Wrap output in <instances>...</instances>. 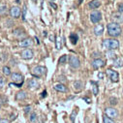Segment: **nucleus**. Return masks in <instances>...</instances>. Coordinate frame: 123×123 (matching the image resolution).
<instances>
[{
	"mask_svg": "<svg viewBox=\"0 0 123 123\" xmlns=\"http://www.w3.org/2000/svg\"><path fill=\"white\" fill-rule=\"evenodd\" d=\"M122 32V29L117 22H111L108 24V34L111 37H118Z\"/></svg>",
	"mask_w": 123,
	"mask_h": 123,
	"instance_id": "f257e3e1",
	"label": "nucleus"
},
{
	"mask_svg": "<svg viewBox=\"0 0 123 123\" xmlns=\"http://www.w3.org/2000/svg\"><path fill=\"white\" fill-rule=\"evenodd\" d=\"M102 46H103V48L106 49L113 50V49H118L119 43H118L117 40H114V39H106V40L103 41Z\"/></svg>",
	"mask_w": 123,
	"mask_h": 123,
	"instance_id": "f03ea898",
	"label": "nucleus"
},
{
	"mask_svg": "<svg viewBox=\"0 0 123 123\" xmlns=\"http://www.w3.org/2000/svg\"><path fill=\"white\" fill-rule=\"evenodd\" d=\"M46 71H47V69L45 67H43V66H36V67H34L32 69L31 74L35 78H41L46 73Z\"/></svg>",
	"mask_w": 123,
	"mask_h": 123,
	"instance_id": "7ed1b4c3",
	"label": "nucleus"
},
{
	"mask_svg": "<svg viewBox=\"0 0 123 123\" xmlns=\"http://www.w3.org/2000/svg\"><path fill=\"white\" fill-rule=\"evenodd\" d=\"M69 64H70V66H71L72 68L77 69V68H79L80 65V59H79L77 56H75V55H70V57H69Z\"/></svg>",
	"mask_w": 123,
	"mask_h": 123,
	"instance_id": "20e7f679",
	"label": "nucleus"
},
{
	"mask_svg": "<svg viewBox=\"0 0 123 123\" xmlns=\"http://www.w3.org/2000/svg\"><path fill=\"white\" fill-rule=\"evenodd\" d=\"M90 19L93 23H98L102 19V14L99 11H93L90 15Z\"/></svg>",
	"mask_w": 123,
	"mask_h": 123,
	"instance_id": "39448f33",
	"label": "nucleus"
},
{
	"mask_svg": "<svg viewBox=\"0 0 123 123\" xmlns=\"http://www.w3.org/2000/svg\"><path fill=\"white\" fill-rule=\"evenodd\" d=\"M106 73H107L108 77L111 79V81H113V82L118 81V78H119V76H118V73H117L116 71H113V70H111V69H108Z\"/></svg>",
	"mask_w": 123,
	"mask_h": 123,
	"instance_id": "423d86ee",
	"label": "nucleus"
},
{
	"mask_svg": "<svg viewBox=\"0 0 123 123\" xmlns=\"http://www.w3.org/2000/svg\"><path fill=\"white\" fill-rule=\"evenodd\" d=\"M20 14H21V10H20V8L18 7V6H14V7H12V8L10 9V16H11L12 18H19Z\"/></svg>",
	"mask_w": 123,
	"mask_h": 123,
	"instance_id": "0eeeda50",
	"label": "nucleus"
},
{
	"mask_svg": "<svg viewBox=\"0 0 123 123\" xmlns=\"http://www.w3.org/2000/svg\"><path fill=\"white\" fill-rule=\"evenodd\" d=\"M20 55H21V58L27 60V59H31V58L33 57L34 53H33L32 49H23V50L21 51V54H20Z\"/></svg>",
	"mask_w": 123,
	"mask_h": 123,
	"instance_id": "6e6552de",
	"label": "nucleus"
},
{
	"mask_svg": "<svg viewBox=\"0 0 123 123\" xmlns=\"http://www.w3.org/2000/svg\"><path fill=\"white\" fill-rule=\"evenodd\" d=\"M11 79L15 83H23V77L19 73L11 74Z\"/></svg>",
	"mask_w": 123,
	"mask_h": 123,
	"instance_id": "1a4fd4ad",
	"label": "nucleus"
},
{
	"mask_svg": "<svg viewBox=\"0 0 123 123\" xmlns=\"http://www.w3.org/2000/svg\"><path fill=\"white\" fill-rule=\"evenodd\" d=\"M105 113H106L107 116H109V117H111V118H115V117H117V115H118L117 111H116L115 109H113V108H107V109L105 110Z\"/></svg>",
	"mask_w": 123,
	"mask_h": 123,
	"instance_id": "9d476101",
	"label": "nucleus"
},
{
	"mask_svg": "<svg viewBox=\"0 0 123 123\" xmlns=\"http://www.w3.org/2000/svg\"><path fill=\"white\" fill-rule=\"evenodd\" d=\"M105 65V61L103 59H100V58H97V59H94L92 61V67L94 69H99L101 67H103Z\"/></svg>",
	"mask_w": 123,
	"mask_h": 123,
	"instance_id": "9b49d317",
	"label": "nucleus"
},
{
	"mask_svg": "<svg viewBox=\"0 0 123 123\" xmlns=\"http://www.w3.org/2000/svg\"><path fill=\"white\" fill-rule=\"evenodd\" d=\"M32 44H33V41L30 39V38L23 39V40H21V41L18 43L19 47H21V48H27V47H29V46H31Z\"/></svg>",
	"mask_w": 123,
	"mask_h": 123,
	"instance_id": "f8f14e48",
	"label": "nucleus"
},
{
	"mask_svg": "<svg viewBox=\"0 0 123 123\" xmlns=\"http://www.w3.org/2000/svg\"><path fill=\"white\" fill-rule=\"evenodd\" d=\"M104 32V26L102 24H97L94 28V33L96 36H101Z\"/></svg>",
	"mask_w": 123,
	"mask_h": 123,
	"instance_id": "ddd939ff",
	"label": "nucleus"
},
{
	"mask_svg": "<svg viewBox=\"0 0 123 123\" xmlns=\"http://www.w3.org/2000/svg\"><path fill=\"white\" fill-rule=\"evenodd\" d=\"M112 19L114 20V22L121 23V22H123V15L118 14V13H114L112 15Z\"/></svg>",
	"mask_w": 123,
	"mask_h": 123,
	"instance_id": "4468645a",
	"label": "nucleus"
},
{
	"mask_svg": "<svg viewBox=\"0 0 123 123\" xmlns=\"http://www.w3.org/2000/svg\"><path fill=\"white\" fill-rule=\"evenodd\" d=\"M100 5H101V3H100V1H98V0H93V1H90L88 3V7L90 9H97Z\"/></svg>",
	"mask_w": 123,
	"mask_h": 123,
	"instance_id": "2eb2a0df",
	"label": "nucleus"
},
{
	"mask_svg": "<svg viewBox=\"0 0 123 123\" xmlns=\"http://www.w3.org/2000/svg\"><path fill=\"white\" fill-rule=\"evenodd\" d=\"M54 89L59 92H67V87L62 83H58V84L54 85Z\"/></svg>",
	"mask_w": 123,
	"mask_h": 123,
	"instance_id": "dca6fc26",
	"label": "nucleus"
},
{
	"mask_svg": "<svg viewBox=\"0 0 123 123\" xmlns=\"http://www.w3.org/2000/svg\"><path fill=\"white\" fill-rule=\"evenodd\" d=\"M28 87H30V88H38L39 87V83H38V81L36 80L32 79V80H30L28 81Z\"/></svg>",
	"mask_w": 123,
	"mask_h": 123,
	"instance_id": "f3484780",
	"label": "nucleus"
},
{
	"mask_svg": "<svg viewBox=\"0 0 123 123\" xmlns=\"http://www.w3.org/2000/svg\"><path fill=\"white\" fill-rule=\"evenodd\" d=\"M26 97H27V94H26L25 91H18L17 93V96H16L17 100H24Z\"/></svg>",
	"mask_w": 123,
	"mask_h": 123,
	"instance_id": "a211bd4d",
	"label": "nucleus"
},
{
	"mask_svg": "<svg viewBox=\"0 0 123 123\" xmlns=\"http://www.w3.org/2000/svg\"><path fill=\"white\" fill-rule=\"evenodd\" d=\"M55 47L57 49H61V48H62V38L57 37L55 39Z\"/></svg>",
	"mask_w": 123,
	"mask_h": 123,
	"instance_id": "6ab92c4d",
	"label": "nucleus"
},
{
	"mask_svg": "<svg viewBox=\"0 0 123 123\" xmlns=\"http://www.w3.org/2000/svg\"><path fill=\"white\" fill-rule=\"evenodd\" d=\"M78 40H79V38H78V35L76 33H72L70 35V41L73 45H76L78 43Z\"/></svg>",
	"mask_w": 123,
	"mask_h": 123,
	"instance_id": "aec40b11",
	"label": "nucleus"
},
{
	"mask_svg": "<svg viewBox=\"0 0 123 123\" xmlns=\"http://www.w3.org/2000/svg\"><path fill=\"white\" fill-rule=\"evenodd\" d=\"M123 65V60L121 58H116L113 61V66L114 67H121Z\"/></svg>",
	"mask_w": 123,
	"mask_h": 123,
	"instance_id": "412c9836",
	"label": "nucleus"
},
{
	"mask_svg": "<svg viewBox=\"0 0 123 123\" xmlns=\"http://www.w3.org/2000/svg\"><path fill=\"white\" fill-rule=\"evenodd\" d=\"M91 83L93 84V87H92V91H93V94L96 96V95H98V93H99V89H98L97 83L94 82V81H91Z\"/></svg>",
	"mask_w": 123,
	"mask_h": 123,
	"instance_id": "4be33fe9",
	"label": "nucleus"
},
{
	"mask_svg": "<svg viewBox=\"0 0 123 123\" xmlns=\"http://www.w3.org/2000/svg\"><path fill=\"white\" fill-rule=\"evenodd\" d=\"M2 72H3V74L5 75V76H11V70H10V68L9 67H7V66H4L3 67V69H2Z\"/></svg>",
	"mask_w": 123,
	"mask_h": 123,
	"instance_id": "5701e85b",
	"label": "nucleus"
},
{
	"mask_svg": "<svg viewBox=\"0 0 123 123\" xmlns=\"http://www.w3.org/2000/svg\"><path fill=\"white\" fill-rule=\"evenodd\" d=\"M74 86H75V89L76 90H80L81 88H82V82L81 81H75V83H74Z\"/></svg>",
	"mask_w": 123,
	"mask_h": 123,
	"instance_id": "b1692460",
	"label": "nucleus"
},
{
	"mask_svg": "<svg viewBox=\"0 0 123 123\" xmlns=\"http://www.w3.org/2000/svg\"><path fill=\"white\" fill-rule=\"evenodd\" d=\"M66 61H67V55H66V54L62 55V56H61V57L58 59V62H59L60 64H65Z\"/></svg>",
	"mask_w": 123,
	"mask_h": 123,
	"instance_id": "393cba45",
	"label": "nucleus"
},
{
	"mask_svg": "<svg viewBox=\"0 0 123 123\" xmlns=\"http://www.w3.org/2000/svg\"><path fill=\"white\" fill-rule=\"evenodd\" d=\"M104 123H114V121L112 120V118H111V117L105 115V116H104Z\"/></svg>",
	"mask_w": 123,
	"mask_h": 123,
	"instance_id": "a878e982",
	"label": "nucleus"
},
{
	"mask_svg": "<svg viewBox=\"0 0 123 123\" xmlns=\"http://www.w3.org/2000/svg\"><path fill=\"white\" fill-rule=\"evenodd\" d=\"M26 12H27V8H26V5H23V8H22V20H25V16H26Z\"/></svg>",
	"mask_w": 123,
	"mask_h": 123,
	"instance_id": "bb28decb",
	"label": "nucleus"
},
{
	"mask_svg": "<svg viewBox=\"0 0 123 123\" xmlns=\"http://www.w3.org/2000/svg\"><path fill=\"white\" fill-rule=\"evenodd\" d=\"M7 11V7L5 5L0 6V15H4V13Z\"/></svg>",
	"mask_w": 123,
	"mask_h": 123,
	"instance_id": "cd10ccee",
	"label": "nucleus"
},
{
	"mask_svg": "<svg viewBox=\"0 0 123 123\" xmlns=\"http://www.w3.org/2000/svg\"><path fill=\"white\" fill-rule=\"evenodd\" d=\"M76 115H77V111H74L72 112V114H71V116H70V119H71V121H72V123H74V121H75V117H76Z\"/></svg>",
	"mask_w": 123,
	"mask_h": 123,
	"instance_id": "c85d7f7f",
	"label": "nucleus"
},
{
	"mask_svg": "<svg viewBox=\"0 0 123 123\" xmlns=\"http://www.w3.org/2000/svg\"><path fill=\"white\" fill-rule=\"evenodd\" d=\"M4 85H5V80L2 77H0V88H2Z\"/></svg>",
	"mask_w": 123,
	"mask_h": 123,
	"instance_id": "c756f323",
	"label": "nucleus"
},
{
	"mask_svg": "<svg viewBox=\"0 0 123 123\" xmlns=\"http://www.w3.org/2000/svg\"><path fill=\"white\" fill-rule=\"evenodd\" d=\"M116 102H117V99H116V98L111 97V98L110 99V103H111V105H115V104H116Z\"/></svg>",
	"mask_w": 123,
	"mask_h": 123,
	"instance_id": "7c9ffc66",
	"label": "nucleus"
},
{
	"mask_svg": "<svg viewBox=\"0 0 123 123\" xmlns=\"http://www.w3.org/2000/svg\"><path fill=\"white\" fill-rule=\"evenodd\" d=\"M35 120H36V113H32L31 115H30V121L34 122Z\"/></svg>",
	"mask_w": 123,
	"mask_h": 123,
	"instance_id": "2f4dec72",
	"label": "nucleus"
},
{
	"mask_svg": "<svg viewBox=\"0 0 123 123\" xmlns=\"http://www.w3.org/2000/svg\"><path fill=\"white\" fill-rule=\"evenodd\" d=\"M118 12L119 13H123V3H120V4H118Z\"/></svg>",
	"mask_w": 123,
	"mask_h": 123,
	"instance_id": "473e14b6",
	"label": "nucleus"
},
{
	"mask_svg": "<svg viewBox=\"0 0 123 123\" xmlns=\"http://www.w3.org/2000/svg\"><path fill=\"white\" fill-rule=\"evenodd\" d=\"M30 111H31V107H25V108H24V112H25V113L29 112Z\"/></svg>",
	"mask_w": 123,
	"mask_h": 123,
	"instance_id": "72a5a7b5",
	"label": "nucleus"
},
{
	"mask_svg": "<svg viewBox=\"0 0 123 123\" xmlns=\"http://www.w3.org/2000/svg\"><path fill=\"white\" fill-rule=\"evenodd\" d=\"M0 123H9V120H7V119H0Z\"/></svg>",
	"mask_w": 123,
	"mask_h": 123,
	"instance_id": "f704fd0d",
	"label": "nucleus"
},
{
	"mask_svg": "<svg viewBox=\"0 0 123 123\" xmlns=\"http://www.w3.org/2000/svg\"><path fill=\"white\" fill-rule=\"evenodd\" d=\"M49 5H50L51 7H53V8H54V10H56V9H57V6H56V5L54 4V3H52V2H50V3H49Z\"/></svg>",
	"mask_w": 123,
	"mask_h": 123,
	"instance_id": "c9c22d12",
	"label": "nucleus"
},
{
	"mask_svg": "<svg viewBox=\"0 0 123 123\" xmlns=\"http://www.w3.org/2000/svg\"><path fill=\"white\" fill-rule=\"evenodd\" d=\"M107 56H108L109 58H110V57H113V56H114V53H112V52H111V53H110V52H109V53L107 54Z\"/></svg>",
	"mask_w": 123,
	"mask_h": 123,
	"instance_id": "e433bc0d",
	"label": "nucleus"
},
{
	"mask_svg": "<svg viewBox=\"0 0 123 123\" xmlns=\"http://www.w3.org/2000/svg\"><path fill=\"white\" fill-rule=\"evenodd\" d=\"M54 38H55V37H54L53 35H52V36H49V40H50L51 42H53V41L55 42V40H54Z\"/></svg>",
	"mask_w": 123,
	"mask_h": 123,
	"instance_id": "4c0bfd02",
	"label": "nucleus"
},
{
	"mask_svg": "<svg viewBox=\"0 0 123 123\" xmlns=\"http://www.w3.org/2000/svg\"><path fill=\"white\" fill-rule=\"evenodd\" d=\"M47 96V91H43V93H42V97H46Z\"/></svg>",
	"mask_w": 123,
	"mask_h": 123,
	"instance_id": "58836bf2",
	"label": "nucleus"
},
{
	"mask_svg": "<svg viewBox=\"0 0 123 123\" xmlns=\"http://www.w3.org/2000/svg\"><path fill=\"white\" fill-rule=\"evenodd\" d=\"M98 77H99V79H102V78L104 77V74H103V73H99V75H98Z\"/></svg>",
	"mask_w": 123,
	"mask_h": 123,
	"instance_id": "ea45409f",
	"label": "nucleus"
},
{
	"mask_svg": "<svg viewBox=\"0 0 123 123\" xmlns=\"http://www.w3.org/2000/svg\"><path fill=\"white\" fill-rule=\"evenodd\" d=\"M43 35H44V36L46 37V36L48 35V33H47V31H44V33H43Z\"/></svg>",
	"mask_w": 123,
	"mask_h": 123,
	"instance_id": "a19ab883",
	"label": "nucleus"
},
{
	"mask_svg": "<svg viewBox=\"0 0 123 123\" xmlns=\"http://www.w3.org/2000/svg\"><path fill=\"white\" fill-rule=\"evenodd\" d=\"M0 108H1V106H0Z\"/></svg>",
	"mask_w": 123,
	"mask_h": 123,
	"instance_id": "79ce46f5",
	"label": "nucleus"
}]
</instances>
